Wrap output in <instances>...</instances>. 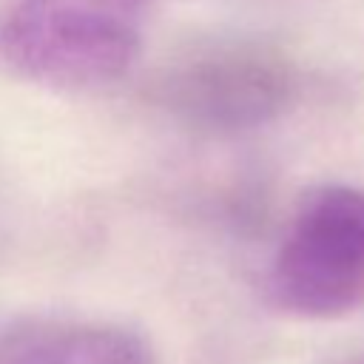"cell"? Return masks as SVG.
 <instances>
[{
	"mask_svg": "<svg viewBox=\"0 0 364 364\" xmlns=\"http://www.w3.org/2000/svg\"><path fill=\"white\" fill-rule=\"evenodd\" d=\"M145 0H14L0 23V60L54 91L122 80L139 57Z\"/></svg>",
	"mask_w": 364,
	"mask_h": 364,
	"instance_id": "1",
	"label": "cell"
},
{
	"mask_svg": "<svg viewBox=\"0 0 364 364\" xmlns=\"http://www.w3.org/2000/svg\"><path fill=\"white\" fill-rule=\"evenodd\" d=\"M267 290L301 318H336L364 304V188L330 182L301 193Z\"/></svg>",
	"mask_w": 364,
	"mask_h": 364,
	"instance_id": "2",
	"label": "cell"
},
{
	"mask_svg": "<svg viewBox=\"0 0 364 364\" xmlns=\"http://www.w3.org/2000/svg\"><path fill=\"white\" fill-rule=\"evenodd\" d=\"M162 94L193 128L233 134L276 119L296 94V71L270 46L216 40L176 63Z\"/></svg>",
	"mask_w": 364,
	"mask_h": 364,
	"instance_id": "3",
	"label": "cell"
},
{
	"mask_svg": "<svg viewBox=\"0 0 364 364\" xmlns=\"http://www.w3.org/2000/svg\"><path fill=\"white\" fill-rule=\"evenodd\" d=\"M0 364H156L145 338L122 324L37 318L0 336Z\"/></svg>",
	"mask_w": 364,
	"mask_h": 364,
	"instance_id": "4",
	"label": "cell"
}]
</instances>
